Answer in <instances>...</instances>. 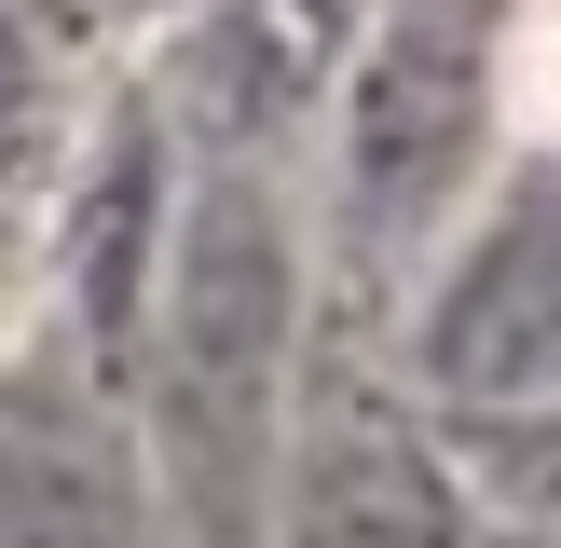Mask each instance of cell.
<instances>
[{
	"label": "cell",
	"instance_id": "1",
	"mask_svg": "<svg viewBox=\"0 0 561 548\" xmlns=\"http://www.w3.org/2000/svg\"><path fill=\"white\" fill-rule=\"evenodd\" d=\"M288 329L301 274L247 179H206L151 274V425H164V507L179 548H261L274 453H288Z\"/></svg>",
	"mask_w": 561,
	"mask_h": 548
},
{
	"label": "cell",
	"instance_id": "2",
	"mask_svg": "<svg viewBox=\"0 0 561 548\" xmlns=\"http://www.w3.org/2000/svg\"><path fill=\"white\" fill-rule=\"evenodd\" d=\"M507 14L520 0H383L343 82V219L370 247H411L466 192L507 82Z\"/></svg>",
	"mask_w": 561,
	"mask_h": 548
},
{
	"label": "cell",
	"instance_id": "3",
	"mask_svg": "<svg viewBox=\"0 0 561 548\" xmlns=\"http://www.w3.org/2000/svg\"><path fill=\"white\" fill-rule=\"evenodd\" d=\"M411 370L453 411H548L561 398V164H535L520 192H493V219L453 247Z\"/></svg>",
	"mask_w": 561,
	"mask_h": 548
},
{
	"label": "cell",
	"instance_id": "4",
	"mask_svg": "<svg viewBox=\"0 0 561 548\" xmlns=\"http://www.w3.org/2000/svg\"><path fill=\"white\" fill-rule=\"evenodd\" d=\"M274 548H466V493L398 398H316L274 453Z\"/></svg>",
	"mask_w": 561,
	"mask_h": 548
},
{
	"label": "cell",
	"instance_id": "5",
	"mask_svg": "<svg viewBox=\"0 0 561 548\" xmlns=\"http://www.w3.org/2000/svg\"><path fill=\"white\" fill-rule=\"evenodd\" d=\"M0 548H151V466L96 411L0 398Z\"/></svg>",
	"mask_w": 561,
	"mask_h": 548
}]
</instances>
